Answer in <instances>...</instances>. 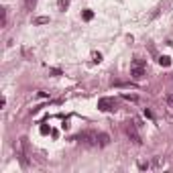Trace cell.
<instances>
[{"instance_id":"cell-4","label":"cell","mask_w":173,"mask_h":173,"mask_svg":"<svg viewBox=\"0 0 173 173\" xmlns=\"http://www.w3.org/2000/svg\"><path fill=\"white\" fill-rule=\"evenodd\" d=\"M116 106H118V102L114 98H100L98 100V110L100 112H112V110H116Z\"/></svg>"},{"instance_id":"cell-7","label":"cell","mask_w":173,"mask_h":173,"mask_svg":"<svg viewBox=\"0 0 173 173\" xmlns=\"http://www.w3.org/2000/svg\"><path fill=\"white\" fill-rule=\"evenodd\" d=\"M159 65H163V67H169V65H171V57H167V55H161V57H159Z\"/></svg>"},{"instance_id":"cell-8","label":"cell","mask_w":173,"mask_h":173,"mask_svg":"<svg viewBox=\"0 0 173 173\" xmlns=\"http://www.w3.org/2000/svg\"><path fill=\"white\" fill-rule=\"evenodd\" d=\"M47 23H49V16H37L33 20V25H47Z\"/></svg>"},{"instance_id":"cell-13","label":"cell","mask_w":173,"mask_h":173,"mask_svg":"<svg viewBox=\"0 0 173 173\" xmlns=\"http://www.w3.org/2000/svg\"><path fill=\"white\" fill-rule=\"evenodd\" d=\"M122 98L129 100V102H136L138 100V96H134V94H122Z\"/></svg>"},{"instance_id":"cell-6","label":"cell","mask_w":173,"mask_h":173,"mask_svg":"<svg viewBox=\"0 0 173 173\" xmlns=\"http://www.w3.org/2000/svg\"><path fill=\"white\" fill-rule=\"evenodd\" d=\"M110 143V136L106 132H98V147H106Z\"/></svg>"},{"instance_id":"cell-5","label":"cell","mask_w":173,"mask_h":173,"mask_svg":"<svg viewBox=\"0 0 173 173\" xmlns=\"http://www.w3.org/2000/svg\"><path fill=\"white\" fill-rule=\"evenodd\" d=\"M126 134L130 136V141L134 143V145H143V138H141V134H138V130H136V126L134 124H126Z\"/></svg>"},{"instance_id":"cell-16","label":"cell","mask_w":173,"mask_h":173,"mask_svg":"<svg viewBox=\"0 0 173 173\" xmlns=\"http://www.w3.org/2000/svg\"><path fill=\"white\" fill-rule=\"evenodd\" d=\"M6 25V8H2V27Z\"/></svg>"},{"instance_id":"cell-1","label":"cell","mask_w":173,"mask_h":173,"mask_svg":"<svg viewBox=\"0 0 173 173\" xmlns=\"http://www.w3.org/2000/svg\"><path fill=\"white\" fill-rule=\"evenodd\" d=\"M14 151H16L18 161L27 167V165H29V159H27V138H18L16 145H14Z\"/></svg>"},{"instance_id":"cell-14","label":"cell","mask_w":173,"mask_h":173,"mask_svg":"<svg viewBox=\"0 0 173 173\" xmlns=\"http://www.w3.org/2000/svg\"><path fill=\"white\" fill-rule=\"evenodd\" d=\"M35 2H37V0H27V2H25V8H27V10H33V8H35Z\"/></svg>"},{"instance_id":"cell-12","label":"cell","mask_w":173,"mask_h":173,"mask_svg":"<svg viewBox=\"0 0 173 173\" xmlns=\"http://www.w3.org/2000/svg\"><path fill=\"white\" fill-rule=\"evenodd\" d=\"M92 61H94V63H100V61H102V53L94 51V53H92Z\"/></svg>"},{"instance_id":"cell-15","label":"cell","mask_w":173,"mask_h":173,"mask_svg":"<svg viewBox=\"0 0 173 173\" xmlns=\"http://www.w3.org/2000/svg\"><path fill=\"white\" fill-rule=\"evenodd\" d=\"M67 4H69V0H59V8H61V10H65Z\"/></svg>"},{"instance_id":"cell-9","label":"cell","mask_w":173,"mask_h":173,"mask_svg":"<svg viewBox=\"0 0 173 173\" xmlns=\"http://www.w3.org/2000/svg\"><path fill=\"white\" fill-rule=\"evenodd\" d=\"M39 132H41V134H49V132H51V126H49L47 122H41V126H39Z\"/></svg>"},{"instance_id":"cell-10","label":"cell","mask_w":173,"mask_h":173,"mask_svg":"<svg viewBox=\"0 0 173 173\" xmlns=\"http://www.w3.org/2000/svg\"><path fill=\"white\" fill-rule=\"evenodd\" d=\"M82 18H84V20H92V18H94V10H84V12H82Z\"/></svg>"},{"instance_id":"cell-3","label":"cell","mask_w":173,"mask_h":173,"mask_svg":"<svg viewBox=\"0 0 173 173\" xmlns=\"http://www.w3.org/2000/svg\"><path fill=\"white\" fill-rule=\"evenodd\" d=\"M145 63L141 61V59H136V61H132V65H130V78L132 80H143L145 78V67H143Z\"/></svg>"},{"instance_id":"cell-11","label":"cell","mask_w":173,"mask_h":173,"mask_svg":"<svg viewBox=\"0 0 173 173\" xmlns=\"http://www.w3.org/2000/svg\"><path fill=\"white\" fill-rule=\"evenodd\" d=\"M151 167H153V163H149V161H141V163H138V169H141V171L151 169Z\"/></svg>"},{"instance_id":"cell-2","label":"cell","mask_w":173,"mask_h":173,"mask_svg":"<svg viewBox=\"0 0 173 173\" xmlns=\"http://www.w3.org/2000/svg\"><path fill=\"white\" fill-rule=\"evenodd\" d=\"M78 143H84V145H90V147H98V132H80L76 136Z\"/></svg>"},{"instance_id":"cell-17","label":"cell","mask_w":173,"mask_h":173,"mask_svg":"<svg viewBox=\"0 0 173 173\" xmlns=\"http://www.w3.org/2000/svg\"><path fill=\"white\" fill-rule=\"evenodd\" d=\"M167 102H169V104L173 106V94H169V96H167Z\"/></svg>"}]
</instances>
